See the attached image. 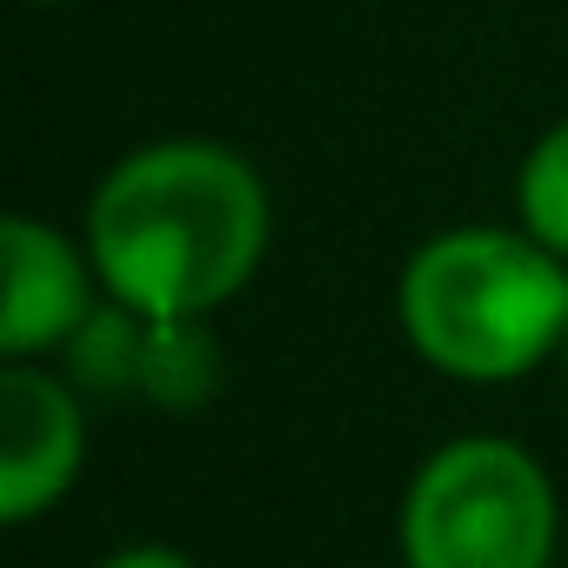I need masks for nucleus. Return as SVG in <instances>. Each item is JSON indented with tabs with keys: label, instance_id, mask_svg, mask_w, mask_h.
Segmentation results:
<instances>
[{
	"label": "nucleus",
	"instance_id": "obj_1",
	"mask_svg": "<svg viewBox=\"0 0 568 568\" xmlns=\"http://www.w3.org/2000/svg\"><path fill=\"white\" fill-rule=\"evenodd\" d=\"M88 254L108 302L148 322H201L267 254V187L221 141H148L101 174Z\"/></svg>",
	"mask_w": 568,
	"mask_h": 568
},
{
	"label": "nucleus",
	"instance_id": "obj_2",
	"mask_svg": "<svg viewBox=\"0 0 568 568\" xmlns=\"http://www.w3.org/2000/svg\"><path fill=\"white\" fill-rule=\"evenodd\" d=\"M408 348L455 382H515L568 335V261L528 227H448L402 267Z\"/></svg>",
	"mask_w": 568,
	"mask_h": 568
},
{
	"label": "nucleus",
	"instance_id": "obj_3",
	"mask_svg": "<svg viewBox=\"0 0 568 568\" xmlns=\"http://www.w3.org/2000/svg\"><path fill=\"white\" fill-rule=\"evenodd\" d=\"M561 508L548 468L501 435H462L435 448L402 495L408 568H548Z\"/></svg>",
	"mask_w": 568,
	"mask_h": 568
},
{
	"label": "nucleus",
	"instance_id": "obj_4",
	"mask_svg": "<svg viewBox=\"0 0 568 568\" xmlns=\"http://www.w3.org/2000/svg\"><path fill=\"white\" fill-rule=\"evenodd\" d=\"M0 261H8V288H0V355L8 362L54 355L94 322L101 274H94L88 241H68L61 227L34 214H8Z\"/></svg>",
	"mask_w": 568,
	"mask_h": 568
},
{
	"label": "nucleus",
	"instance_id": "obj_5",
	"mask_svg": "<svg viewBox=\"0 0 568 568\" xmlns=\"http://www.w3.org/2000/svg\"><path fill=\"white\" fill-rule=\"evenodd\" d=\"M88 455L81 395L68 375H48L34 362L0 368V521L48 515Z\"/></svg>",
	"mask_w": 568,
	"mask_h": 568
},
{
	"label": "nucleus",
	"instance_id": "obj_6",
	"mask_svg": "<svg viewBox=\"0 0 568 568\" xmlns=\"http://www.w3.org/2000/svg\"><path fill=\"white\" fill-rule=\"evenodd\" d=\"M214 382H221V355L201 322H148L141 395H154L161 408H194L214 395Z\"/></svg>",
	"mask_w": 568,
	"mask_h": 568
},
{
	"label": "nucleus",
	"instance_id": "obj_7",
	"mask_svg": "<svg viewBox=\"0 0 568 568\" xmlns=\"http://www.w3.org/2000/svg\"><path fill=\"white\" fill-rule=\"evenodd\" d=\"M515 214L521 227L568 261V121H555L515 168Z\"/></svg>",
	"mask_w": 568,
	"mask_h": 568
},
{
	"label": "nucleus",
	"instance_id": "obj_8",
	"mask_svg": "<svg viewBox=\"0 0 568 568\" xmlns=\"http://www.w3.org/2000/svg\"><path fill=\"white\" fill-rule=\"evenodd\" d=\"M101 568H194L181 548H161V541H134V548H114Z\"/></svg>",
	"mask_w": 568,
	"mask_h": 568
},
{
	"label": "nucleus",
	"instance_id": "obj_9",
	"mask_svg": "<svg viewBox=\"0 0 568 568\" xmlns=\"http://www.w3.org/2000/svg\"><path fill=\"white\" fill-rule=\"evenodd\" d=\"M34 8H68V0H34Z\"/></svg>",
	"mask_w": 568,
	"mask_h": 568
},
{
	"label": "nucleus",
	"instance_id": "obj_10",
	"mask_svg": "<svg viewBox=\"0 0 568 568\" xmlns=\"http://www.w3.org/2000/svg\"><path fill=\"white\" fill-rule=\"evenodd\" d=\"M561 368H568V335H561Z\"/></svg>",
	"mask_w": 568,
	"mask_h": 568
}]
</instances>
